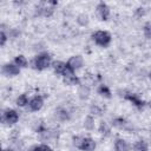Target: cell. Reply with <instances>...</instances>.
Wrapping results in <instances>:
<instances>
[{"instance_id": "7", "label": "cell", "mask_w": 151, "mask_h": 151, "mask_svg": "<svg viewBox=\"0 0 151 151\" xmlns=\"http://www.w3.org/2000/svg\"><path fill=\"white\" fill-rule=\"evenodd\" d=\"M97 9H98V13H99L101 20H107V19H109L110 8H109V6H107L105 2H100V4L97 6Z\"/></svg>"}, {"instance_id": "5", "label": "cell", "mask_w": 151, "mask_h": 151, "mask_svg": "<svg viewBox=\"0 0 151 151\" xmlns=\"http://www.w3.org/2000/svg\"><path fill=\"white\" fill-rule=\"evenodd\" d=\"M96 147V142L92 138H83V142L79 146L81 151H93Z\"/></svg>"}, {"instance_id": "1", "label": "cell", "mask_w": 151, "mask_h": 151, "mask_svg": "<svg viewBox=\"0 0 151 151\" xmlns=\"http://www.w3.org/2000/svg\"><path fill=\"white\" fill-rule=\"evenodd\" d=\"M92 38L94 42L101 47H106L111 42V35L106 31H97L96 33L92 34Z\"/></svg>"}, {"instance_id": "22", "label": "cell", "mask_w": 151, "mask_h": 151, "mask_svg": "<svg viewBox=\"0 0 151 151\" xmlns=\"http://www.w3.org/2000/svg\"><path fill=\"white\" fill-rule=\"evenodd\" d=\"M99 131L103 133V134H109V132H110V129L107 127V125H106V123H101L100 124V126H99Z\"/></svg>"}, {"instance_id": "24", "label": "cell", "mask_w": 151, "mask_h": 151, "mask_svg": "<svg viewBox=\"0 0 151 151\" xmlns=\"http://www.w3.org/2000/svg\"><path fill=\"white\" fill-rule=\"evenodd\" d=\"M0 38H1L0 45H1V46H4V45H5V42H6V39H7V37H6V34H5V32H4V31H1V33H0Z\"/></svg>"}, {"instance_id": "19", "label": "cell", "mask_w": 151, "mask_h": 151, "mask_svg": "<svg viewBox=\"0 0 151 151\" xmlns=\"http://www.w3.org/2000/svg\"><path fill=\"white\" fill-rule=\"evenodd\" d=\"M144 35L147 39H151V22H146L144 26Z\"/></svg>"}, {"instance_id": "14", "label": "cell", "mask_w": 151, "mask_h": 151, "mask_svg": "<svg viewBox=\"0 0 151 151\" xmlns=\"http://www.w3.org/2000/svg\"><path fill=\"white\" fill-rule=\"evenodd\" d=\"M78 93H79V97L81 98V99H86L87 97H88V94H90V88L87 87V86H80L79 87V91H78Z\"/></svg>"}, {"instance_id": "11", "label": "cell", "mask_w": 151, "mask_h": 151, "mask_svg": "<svg viewBox=\"0 0 151 151\" xmlns=\"http://www.w3.org/2000/svg\"><path fill=\"white\" fill-rule=\"evenodd\" d=\"M130 146L127 144V142H125L124 139H117L116 142V150L117 151H129Z\"/></svg>"}, {"instance_id": "25", "label": "cell", "mask_w": 151, "mask_h": 151, "mask_svg": "<svg viewBox=\"0 0 151 151\" xmlns=\"http://www.w3.org/2000/svg\"><path fill=\"white\" fill-rule=\"evenodd\" d=\"M149 106H150V107H151V101H150V103H149Z\"/></svg>"}, {"instance_id": "15", "label": "cell", "mask_w": 151, "mask_h": 151, "mask_svg": "<svg viewBox=\"0 0 151 151\" xmlns=\"http://www.w3.org/2000/svg\"><path fill=\"white\" fill-rule=\"evenodd\" d=\"M98 92H99V94H101L103 97H106V98H110V97H111V92H110V90H109V87H107L106 85H100Z\"/></svg>"}, {"instance_id": "8", "label": "cell", "mask_w": 151, "mask_h": 151, "mask_svg": "<svg viewBox=\"0 0 151 151\" xmlns=\"http://www.w3.org/2000/svg\"><path fill=\"white\" fill-rule=\"evenodd\" d=\"M2 72L7 76H17L20 72V67H18L17 65H13V64H6L2 67Z\"/></svg>"}, {"instance_id": "3", "label": "cell", "mask_w": 151, "mask_h": 151, "mask_svg": "<svg viewBox=\"0 0 151 151\" xmlns=\"http://www.w3.org/2000/svg\"><path fill=\"white\" fill-rule=\"evenodd\" d=\"M2 119H4L6 123H8V124H14V123L18 122L19 114H18L17 111H14V110H6V111L4 112Z\"/></svg>"}, {"instance_id": "13", "label": "cell", "mask_w": 151, "mask_h": 151, "mask_svg": "<svg viewBox=\"0 0 151 151\" xmlns=\"http://www.w3.org/2000/svg\"><path fill=\"white\" fill-rule=\"evenodd\" d=\"M14 63L18 67H26L27 66V60L24 55H18L15 59H14Z\"/></svg>"}, {"instance_id": "12", "label": "cell", "mask_w": 151, "mask_h": 151, "mask_svg": "<svg viewBox=\"0 0 151 151\" xmlns=\"http://www.w3.org/2000/svg\"><path fill=\"white\" fill-rule=\"evenodd\" d=\"M133 149H134V151H147V144L144 140H138L134 144Z\"/></svg>"}, {"instance_id": "10", "label": "cell", "mask_w": 151, "mask_h": 151, "mask_svg": "<svg viewBox=\"0 0 151 151\" xmlns=\"http://www.w3.org/2000/svg\"><path fill=\"white\" fill-rule=\"evenodd\" d=\"M53 68H54V71H55L57 73L63 74V73L65 72V70L67 68V64H65V63H63V61H54V63H53Z\"/></svg>"}, {"instance_id": "17", "label": "cell", "mask_w": 151, "mask_h": 151, "mask_svg": "<svg viewBox=\"0 0 151 151\" xmlns=\"http://www.w3.org/2000/svg\"><path fill=\"white\" fill-rule=\"evenodd\" d=\"M77 21H78L79 25L85 26V25H87V22H88V17H87L86 14H80V15H78Z\"/></svg>"}, {"instance_id": "16", "label": "cell", "mask_w": 151, "mask_h": 151, "mask_svg": "<svg viewBox=\"0 0 151 151\" xmlns=\"http://www.w3.org/2000/svg\"><path fill=\"white\" fill-rule=\"evenodd\" d=\"M28 104V99H27V96L26 94H21V96H19L18 98H17V105L18 106H25V105H27Z\"/></svg>"}, {"instance_id": "23", "label": "cell", "mask_w": 151, "mask_h": 151, "mask_svg": "<svg viewBox=\"0 0 151 151\" xmlns=\"http://www.w3.org/2000/svg\"><path fill=\"white\" fill-rule=\"evenodd\" d=\"M125 124H126V122H125L123 118L114 119V122H113V125H114V126H118V127H123Z\"/></svg>"}, {"instance_id": "9", "label": "cell", "mask_w": 151, "mask_h": 151, "mask_svg": "<svg viewBox=\"0 0 151 151\" xmlns=\"http://www.w3.org/2000/svg\"><path fill=\"white\" fill-rule=\"evenodd\" d=\"M126 98H127L130 101H132V104H134L137 107H143V106H144V101H143L137 94H127Z\"/></svg>"}, {"instance_id": "2", "label": "cell", "mask_w": 151, "mask_h": 151, "mask_svg": "<svg viewBox=\"0 0 151 151\" xmlns=\"http://www.w3.org/2000/svg\"><path fill=\"white\" fill-rule=\"evenodd\" d=\"M51 64V55L48 53H41L39 55H37L33 60V65L37 70H45L46 67H48Z\"/></svg>"}, {"instance_id": "21", "label": "cell", "mask_w": 151, "mask_h": 151, "mask_svg": "<svg viewBox=\"0 0 151 151\" xmlns=\"http://www.w3.org/2000/svg\"><path fill=\"white\" fill-rule=\"evenodd\" d=\"M32 151H52V150H51L50 146H47V145H45V144H41V145L35 146Z\"/></svg>"}, {"instance_id": "4", "label": "cell", "mask_w": 151, "mask_h": 151, "mask_svg": "<svg viewBox=\"0 0 151 151\" xmlns=\"http://www.w3.org/2000/svg\"><path fill=\"white\" fill-rule=\"evenodd\" d=\"M83 63H84V60H83V57L81 55H73L70 60H68V63H67V65H68V67L71 68V70H78V68H80L81 66H83Z\"/></svg>"}, {"instance_id": "20", "label": "cell", "mask_w": 151, "mask_h": 151, "mask_svg": "<svg viewBox=\"0 0 151 151\" xmlns=\"http://www.w3.org/2000/svg\"><path fill=\"white\" fill-rule=\"evenodd\" d=\"M57 116H58V118H59L60 120H66V119H68V113H67V111H65V110H59V111L57 112Z\"/></svg>"}, {"instance_id": "26", "label": "cell", "mask_w": 151, "mask_h": 151, "mask_svg": "<svg viewBox=\"0 0 151 151\" xmlns=\"http://www.w3.org/2000/svg\"><path fill=\"white\" fill-rule=\"evenodd\" d=\"M4 151H11V150H4Z\"/></svg>"}, {"instance_id": "6", "label": "cell", "mask_w": 151, "mask_h": 151, "mask_svg": "<svg viewBox=\"0 0 151 151\" xmlns=\"http://www.w3.org/2000/svg\"><path fill=\"white\" fill-rule=\"evenodd\" d=\"M42 104H44V100H42V98H41L40 96L33 97V98L29 100V103H28L29 109H31L32 111H38V110H40L41 106H42Z\"/></svg>"}, {"instance_id": "18", "label": "cell", "mask_w": 151, "mask_h": 151, "mask_svg": "<svg viewBox=\"0 0 151 151\" xmlns=\"http://www.w3.org/2000/svg\"><path fill=\"white\" fill-rule=\"evenodd\" d=\"M85 127L87 129V130H92L93 129V126H94V124H93V118L91 117V116H88L86 119H85Z\"/></svg>"}]
</instances>
